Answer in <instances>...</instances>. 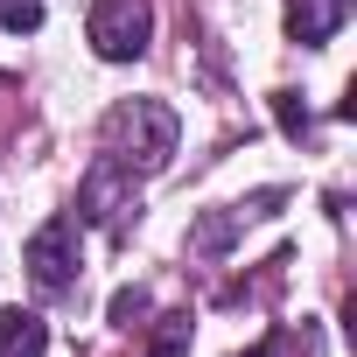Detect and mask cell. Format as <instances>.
<instances>
[{"mask_svg":"<svg viewBox=\"0 0 357 357\" xmlns=\"http://www.w3.org/2000/svg\"><path fill=\"white\" fill-rule=\"evenodd\" d=\"M175 112L161 105V98H119L112 112H105V126H98V154L112 161V168H126L133 183H147V175H161L168 168V154H175Z\"/></svg>","mask_w":357,"mask_h":357,"instance_id":"cell-1","label":"cell"},{"mask_svg":"<svg viewBox=\"0 0 357 357\" xmlns=\"http://www.w3.org/2000/svg\"><path fill=\"white\" fill-rule=\"evenodd\" d=\"M84 36H91V50L105 63H133L154 43V8H147V0H91Z\"/></svg>","mask_w":357,"mask_h":357,"instance_id":"cell-2","label":"cell"},{"mask_svg":"<svg viewBox=\"0 0 357 357\" xmlns=\"http://www.w3.org/2000/svg\"><path fill=\"white\" fill-rule=\"evenodd\" d=\"M77 273H84V238H77V218L63 211V218H50V225L29 238V280H36L43 294H70Z\"/></svg>","mask_w":357,"mask_h":357,"instance_id":"cell-3","label":"cell"},{"mask_svg":"<svg viewBox=\"0 0 357 357\" xmlns=\"http://www.w3.org/2000/svg\"><path fill=\"white\" fill-rule=\"evenodd\" d=\"M133 190H140L133 175H126V168H112V161L98 154V161L84 168V183H77V211H70V218H77V225H105V231H126Z\"/></svg>","mask_w":357,"mask_h":357,"instance_id":"cell-4","label":"cell"},{"mask_svg":"<svg viewBox=\"0 0 357 357\" xmlns=\"http://www.w3.org/2000/svg\"><path fill=\"white\" fill-rule=\"evenodd\" d=\"M280 204H287V190H259L252 204H225V211L197 218V225H190V252H197V259H225V252H231V238H238L252 218H273Z\"/></svg>","mask_w":357,"mask_h":357,"instance_id":"cell-5","label":"cell"},{"mask_svg":"<svg viewBox=\"0 0 357 357\" xmlns=\"http://www.w3.org/2000/svg\"><path fill=\"white\" fill-rule=\"evenodd\" d=\"M350 8H357V0H287V36L301 50H322V43H336V29L350 22Z\"/></svg>","mask_w":357,"mask_h":357,"instance_id":"cell-6","label":"cell"},{"mask_svg":"<svg viewBox=\"0 0 357 357\" xmlns=\"http://www.w3.org/2000/svg\"><path fill=\"white\" fill-rule=\"evenodd\" d=\"M50 350V322L36 308H0V357H43Z\"/></svg>","mask_w":357,"mask_h":357,"instance_id":"cell-7","label":"cell"},{"mask_svg":"<svg viewBox=\"0 0 357 357\" xmlns=\"http://www.w3.org/2000/svg\"><path fill=\"white\" fill-rule=\"evenodd\" d=\"M147 357H190V315H161L147 336Z\"/></svg>","mask_w":357,"mask_h":357,"instance_id":"cell-8","label":"cell"},{"mask_svg":"<svg viewBox=\"0 0 357 357\" xmlns=\"http://www.w3.org/2000/svg\"><path fill=\"white\" fill-rule=\"evenodd\" d=\"M273 119H280L287 140H301V133H308V105H301V91H273Z\"/></svg>","mask_w":357,"mask_h":357,"instance_id":"cell-9","label":"cell"},{"mask_svg":"<svg viewBox=\"0 0 357 357\" xmlns=\"http://www.w3.org/2000/svg\"><path fill=\"white\" fill-rule=\"evenodd\" d=\"M147 308H154V301H147V287H119V294H112V308H105V315H112V322H119V329H140V315H147Z\"/></svg>","mask_w":357,"mask_h":357,"instance_id":"cell-10","label":"cell"},{"mask_svg":"<svg viewBox=\"0 0 357 357\" xmlns=\"http://www.w3.org/2000/svg\"><path fill=\"white\" fill-rule=\"evenodd\" d=\"M0 22H8L15 36H36L43 29V8H36V0H0Z\"/></svg>","mask_w":357,"mask_h":357,"instance_id":"cell-11","label":"cell"}]
</instances>
